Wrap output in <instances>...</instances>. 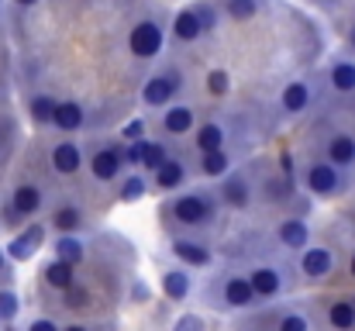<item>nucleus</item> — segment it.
Listing matches in <instances>:
<instances>
[{"label": "nucleus", "instance_id": "obj_15", "mask_svg": "<svg viewBox=\"0 0 355 331\" xmlns=\"http://www.w3.org/2000/svg\"><path fill=\"white\" fill-rule=\"evenodd\" d=\"M52 166H55V173H62V176H73V173L80 169V148H76L73 142H62V145H55V148H52Z\"/></svg>", "mask_w": 355, "mask_h": 331}, {"label": "nucleus", "instance_id": "obj_22", "mask_svg": "<svg viewBox=\"0 0 355 331\" xmlns=\"http://www.w3.org/2000/svg\"><path fill=\"white\" fill-rule=\"evenodd\" d=\"M311 104V90L304 87V83H290L286 90H283V110H290V114H300V110Z\"/></svg>", "mask_w": 355, "mask_h": 331}, {"label": "nucleus", "instance_id": "obj_31", "mask_svg": "<svg viewBox=\"0 0 355 331\" xmlns=\"http://www.w3.org/2000/svg\"><path fill=\"white\" fill-rule=\"evenodd\" d=\"M255 10H259V3H255V0H228V14L238 17V21L255 17Z\"/></svg>", "mask_w": 355, "mask_h": 331}, {"label": "nucleus", "instance_id": "obj_3", "mask_svg": "<svg viewBox=\"0 0 355 331\" xmlns=\"http://www.w3.org/2000/svg\"><path fill=\"white\" fill-rule=\"evenodd\" d=\"M128 49H131V56H138V59L159 56V49H162V28H159L155 21L135 24V28H131V38H128Z\"/></svg>", "mask_w": 355, "mask_h": 331}, {"label": "nucleus", "instance_id": "obj_35", "mask_svg": "<svg viewBox=\"0 0 355 331\" xmlns=\"http://www.w3.org/2000/svg\"><path fill=\"white\" fill-rule=\"evenodd\" d=\"M141 194H145V180H141V176L124 180V187H121V197H124V201H138Z\"/></svg>", "mask_w": 355, "mask_h": 331}, {"label": "nucleus", "instance_id": "obj_38", "mask_svg": "<svg viewBox=\"0 0 355 331\" xmlns=\"http://www.w3.org/2000/svg\"><path fill=\"white\" fill-rule=\"evenodd\" d=\"M66 294H69V307H83V304H87V294H83V290L73 287V290H66Z\"/></svg>", "mask_w": 355, "mask_h": 331}, {"label": "nucleus", "instance_id": "obj_13", "mask_svg": "<svg viewBox=\"0 0 355 331\" xmlns=\"http://www.w3.org/2000/svg\"><path fill=\"white\" fill-rule=\"evenodd\" d=\"M121 162H124V155H121L118 148H101V152L90 159V169H94L97 180H114L121 173Z\"/></svg>", "mask_w": 355, "mask_h": 331}, {"label": "nucleus", "instance_id": "obj_44", "mask_svg": "<svg viewBox=\"0 0 355 331\" xmlns=\"http://www.w3.org/2000/svg\"><path fill=\"white\" fill-rule=\"evenodd\" d=\"M3 266H7V259H3V252H0V273H3Z\"/></svg>", "mask_w": 355, "mask_h": 331}, {"label": "nucleus", "instance_id": "obj_7", "mask_svg": "<svg viewBox=\"0 0 355 331\" xmlns=\"http://www.w3.org/2000/svg\"><path fill=\"white\" fill-rule=\"evenodd\" d=\"M180 90V76L176 73H166V76H152L148 83H145V90H141V101L145 104H152V108H162V104H169L173 101V94Z\"/></svg>", "mask_w": 355, "mask_h": 331}, {"label": "nucleus", "instance_id": "obj_25", "mask_svg": "<svg viewBox=\"0 0 355 331\" xmlns=\"http://www.w3.org/2000/svg\"><path fill=\"white\" fill-rule=\"evenodd\" d=\"M221 145H225V131H221L218 124H204V128H200V135H197V148H200V155L218 152Z\"/></svg>", "mask_w": 355, "mask_h": 331}, {"label": "nucleus", "instance_id": "obj_43", "mask_svg": "<svg viewBox=\"0 0 355 331\" xmlns=\"http://www.w3.org/2000/svg\"><path fill=\"white\" fill-rule=\"evenodd\" d=\"M17 3H21V7H31V3H38V0H17Z\"/></svg>", "mask_w": 355, "mask_h": 331}, {"label": "nucleus", "instance_id": "obj_39", "mask_svg": "<svg viewBox=\"0 0 355 331\" xmlns=\"http://www.w3.org/2000/svg\"><path fill=\"white\" fill-rule=\"evenodd\" d=\"M28 331H59V328H55L49 318H38V321H31V328H28Z\"/></svg>", "mask_w": 355, "mask_h": 331}, {"label": "nucleus", "instance_id": "obj_18", "mask_svg": "<svg viewBox=\"0 0 355 331\" xmlns=\"http://www.w3.org/2000/svg\"><path fill=\"white\" fill-rule=\"evenodd\" d=\"M200 31H204V24H200L197 10H183V14L173 21V35H176V38H183V42H193V38H200Z\"/></svg>", "mask_w": 355, "mask_h": 331}, {"label": "nucleus", "instance_id": "obj_36", "mask_svg": "<svg viewBox=\"0 0 355 331\" xmlns=\"http://www.w3.org/2000/svg\"><path fill=\"white\" fill-rule=\"evenodd\" d=\"M173 331H204V321H200L197 314H183V318L173 325Z\"/></svg>", "mask_w": 355, "mask_h": 331}, {"label": "nucleus", "instance_id": "obj_30", "mask_svg": "<svg viewBox=\"0 0 355 331\" xmlns=\"http://www.w3.org/2000/svg\"><path fill=\"white\" fill-rule=\"evenodd\" d=\"M55 108H59V104H52L49 97H35V101H31V117H35V121H55Z\"/></svg>", "mask_w": 355, "mask_h": 331}, {"label": "nucleus", "instance_id": "obj_5", "mask_svg": "<svg viewBox=\"0 0 355 331\" xmlns=\"http://www.w3.org/2000/svg\"><path fill=\"white\" fill-rule=\"evenodd\" d=\"M259 297L248 283V276H225L221 280V307H232V311H241V307H252Z\"/></svg>", "mask_w": 355, "mask_h": 331}, {"label": "nucleus", "instance_id": "obj_10", "mask_svg": "<svg viewBox=\"0 0 355 331\" xmlns=\"http://www.w3.org/2000/svg\"><path fill=\"white\" fill-rule=\"evenodd\" d=\"M173 255L187 266H211V248L204 241H193V238H176L173 241Z\"/></svg>", "mask_w": 355, "mask_h": 331}, {"label": "nucleus", "instance_id": "obj_28", "mask_svg": "<svg viewBox=\"0 0 355 331\" xmlns=\"http://www.w3.org/2000/svg\"><path fill=\"white\" fill-rule=\"evenodd\" d=\"M55 255L66 259V262H80V259H83V241H76V238H69V235H59Z\"/></svg>", "mask_w": 355, "mask_h": 331}, {"label": "nucleus", "instance_id": "obj_46", "mask_svg": "<svg viewBox=\"0 0 355 331\" xmlns=\"http://www.w3.org/2000/svg\"><path fill=\"white\" fill-rule=\"evenodd\" d=\"M352 300H355V297H352Z\"/></svg>", "mask_w": 355, "mask_h": 331}, {"label": "nucleus", "instance_id": "obj_20", "mask_svg": "<svg viewBox=\"0 0 355 331\" xmlns=\"http://www.w3.org/2000/svg\"><path fill=\"white\" fill-rule=\"evenodd\" d=\"M183 176H187V169H183V162H176V159H169L159 173H155V183H159V190H176L180 183H183Z\"/></svg>", "mask_w": 355, "mask_h": 331}, {"label": "nucleus", "instance_id": "obj_11", "mask_svg": "<svg viewBox=\"0 0 355 331\" xmlns=\"http://www.w3.org/2000/svg\"><path fill=\"white\" fill-rule=\"evenodd\" d=\"M73 266L76 262H66V259H52L45 269H42V276H45V283L52 287V290H73L76 287V273H73Z\"/></svg>", "mask_w": 355, "mask_h": 331}, {"label": "nucleus", "instance_id": "obj_17", "mask_svg": "<svg viewBox=\"0 0 355 331\" xmlns=\"http://www.w3.org/2000/svg\"><path fill=\"white\" fill-rule=\"evenodd\" d=\"M221 201H225L228 207H248L252 190H248V183H245L241 176H228V183L221 187Z\"/></svg>", "mask_w": 355, "mask_h": 331}, {"label": "nucleus", "instance_id": "obj_29", "mask_svg": "<svg viewBox=\"0 0 355 331\" xmlns=\"http://www.w3.org/2000/svg\"><path fill=\"white\" fill-rule=\"evenodd\" d=\"M52 224L66 235V231H76V228L83 224V214H80L76 207H59V211L52 214Z\"/></svg>", "mask_w": 355, "mask_h": 331}, {"label": "nucleus", "instance_id": "obj_12", "mask_svg": "<svg viewBox=\"0 0 355 331\" xmlns=\"http://www.w3.org/2000/svg\"><path fill=\"white\" fill-rule=\"evenodd\" d=\"M276 238L283 241V248H307L311 245V228L300 218H286L276 228Z\"/></svg>", "mask_w": 355, "mask_h": 331}, {"label": "nucleus", "instance_id": "obj_37", "mask_svg": "<svg viewBox=\"0 0 355 331\" xmlns=\"http://www.w3.org/2000/svg\"><path fill=\"white\" fill-rule=\"evenodd\" d=\"M197 17H200L204 31H211V28H214V10H211V7H200V10H197Z\"/></svg>", "mask_w": 355, "mask_h": 331}, {"label": "nucleus", "instance_id": "obj_1", "mask_svg": "<svg viewBox=\"0 0 355 331\" xmlns=\"http://www.w3.org/2000/svg\"><path fill=\"white\" fill-rule=\"evenodd\" d=\"M173 218H176V224H183V228H204V224H211L214 211H211V201L204 194H183L173 204Z\"/></svg>", "mask_w": 355, "mask_h": 331}, {"label": "nucleus", "instance_id": "obj_42", "mask_svg": "<svg viewBox=\"0 0 355 331\" xmlns=\"http://www.w3.org/2000/svg\"><path fill=\"white\" fill-rule=\"evenodd\" d=\"M349 273H352V280H355V255L349 259Z\"/></svg>", "mask_w": 355, "mask_h": 331}, {"label": "nucleus", "instance_id": "obj_45", "mask_svg": "<svg viewBox=\"0 0 355 331\" xmlns=\"http://www.w3.org/2000/svg\"><path fill=\"white\" fill-rule=\"evenodd\" d=\"M349 42H352V49H355V28H352V35H349Z\"/></svg>", "mask_w": 355, "mask_h": 331}, {"label": "nucleus", "instance_id": "obj_9", "mask_svg": "<svg viewBox=\"0 0 355 331\" xmlns=\"http://www.w3.org/2000/svg\"><path fill=\"white\" fill-rule=\"evenodd\" d=\"M42 241H45V228H42V224H28V228L7 245V255L17 259V262H24V259H31V255L38 252Z\"/></svg>", "mask_w": 355, "mask_h": 331}, {"label": "nucleus", "instance_id": "obj_40", "mask_svg": "<svg viewBox=\"0 0 355 331\" xmlns=\"http://www.w3.org/2000/svg\"><path fill=\"white\" fill-rule=\"evenodd\" d=\"M141 128H145L141 121H131V124L124 128V138H138V135H141Z\"/></svg>", "mask_w": 355, "mask_h": 331}, {"label": "nucleus", "instance_id": "obj_33", "mask_svg": "<svg viewBox=\"0 0 355 331\" xmlns=\"http://www.w3.org/2000/svg\"><path fill=\"white\" fill-rule=\"evenodd\" d=\"M276 331H311V321L304 314H283Z\"/></svg>", "mask_w": 355, "mask_h": 331}, {"label": "nucleus", "instance_id": "obj_21", "mask_svg": "<svg viewBox=\"0 0 355 331\" xmlns=\"http://www.w3.org/2000/svg\"><path fill=\"white\" fill-rule=\"evenodd\" d=\"M162 128H166V131H173V135H183V131H190V128H193V110H190V108L166 110V117H162Z\"/></svg>", "mask_w": 355, "mask_h": 331}, {"label": "nucleus", "instance_id": "obj_26", "mask_svg": "<svg viewBox=\"0 0 355 331\" xmlns=\"http://www.w3.org/2000/svg\"><path fill=\"white\" fill-rule=\"evenodd\" d=\"M138 162H141L145 169H155V173H159L169 159H166L162 145H148V142H145V145H138Z\"/></svg>", "mask_w": 355, "mask_h": 331}, {"label": "nucleus", "instance_id": "obj_16", "mask_svg": "<svg viewBox=\"0 0 355 331\" xmlns=\"http://www.w3.org/2000/svg\"><path fill=\"white\" fill-rule=\"evenodd\" d=\"M328 162L335 166H355V138L352 135H335L328 142Z\"/></svg>", "mask_w": 355, "mask_h": 331}, {"label": "nucleus", "instance_id": "obj_32", "mask_svg": "<svg viewBox=\"0 0 355 331\" xmlns=\"http://www.w3.org/2000/svg\"><path fill=\"white\" fill-rule=\"evenodd\" d=\"M17 297L10 294V290H0V321H14L17 318Z\"/></svg>", "mask_w": 355, "mask_h": 331}, {"label": "nucleus", "instance_id": "obj_24", "mask_svg": "<svg viewBox=\"0 0 355 331\" xmlns=\"http://www.w3.org/2000/svg\"><path fill=\"white\" fill-rule=\"evenodd\" d=\"M331 87L338 94H352L355 90V62H335L331 69Z\"/></svg>", "mask_w": 355, "mask_h": 331}, {"label": "nucleus", "instance_id": "obj_41", "mask_svg": "<svg viewBox=\"0 0 355 331\" xmlns=\"http://www.w3.org/2000/svg\"><path fill=\"white\" fill-rule=\"evenodd\" d=\"M62 331H90L87 325H69V328H62Z\"/></svg>", "mask_w": 355, "mask_h": 331}, {"label": "nucleus", "instance_id": "obj_8", "mask_svg": "<svg viewBox=\"0 0 355 331\" xmlns=\"http://www.w3.org/2000/svg\"><path fill=\"white\" fill-rule=\"evenodd\" d=\"M248 283H252L255 297L272 300V297H279V290H283V273L272 269V266H255V269L248 273Z\"/></svg>", "mask_w": 355, "mask_h": 331}, {"label": "nucleus", "instance_id": "obj_34", "mask_svg": "<svg viewBox=\"0 0 355 331\" xmlns=\"http://www.w3.org/2000/svg\"><path fill=\"white\" fill-rule=\"evenodd\" d=\"M207 87H211V94H228V87H232V80H228V73L225 69H214L211 76H207Z\"/></svg>", "mask_w": 355, "mask_h": 331}, {"label": "nucleus", "instance_id": "obj_4", "mask_svg": "<svg viewBox=\"0 0 355 331\" xmlns=\"http://www.w3.org/2000/svg\"><path fill=\"white\" fill-rule=\"evenodd\" d=\"M304 183H307V190H311V194H318V197H335V194H338V187H342L335 162H311V166H307Z\"/></svg>", "mask_w": 355, "mask_h": 331}, {"label": "nucleus", "instance_id": "obj_2", "mask_svg": "<svg viewBox=\"0 0 355 331\" xmlns=\"http://www.w3.org/2000/svg\"><path fill=\"white\" fill-rule=\"evenodd\" d=\"M42 190L38 187H31V183H24V187H17L14 194H10V207H3V228H14V224H21L17 218H31V214H38L42 211Z\"/></svg>", "mask_w": 355, "mask_h": 331}, {"label": "nucleus", "instance_id": "obj_23", "mask_svg": "<svg viewBox=\"0 0 355 331\" xmlns=\"http://www.w3.org/2000/svg\"><path fill=\"white\" fill-rule=\"evenodd\" d=\"M55 124H59L62 131H76V128L83 124V108L73 104V101L59 104V108H55Z\"/></svg>", "mask_w": 355, "mask_h": 331}, {"label": "nucleus", "instance_id": "obj_19", "mask_svg": "<svg viewBox=\"0 0 355 331\" xmlns=\"http://www.w3.org/2000/svg\"><path fill=\"white\" fill-rule=\"evenodd\" d=\"M162 290H166V297L183 300V297L190 294V276H187L183 269H169V273L162 276Z\"/></svg>", "mask_w": 355, "mask_h": 331}, {"label": "nucleus", "instance_id": "obj_6", "mask_svg": "<svg viewBox=\"0 0 355 331\" xmlns=\"http://www.w3.org/2000/svg\"><path fill=\"white\" fill-rule=\"evenodd\" d=\"M331 269H335V255H331V248H321V245L304 248V255H300V273H304L307 280H324Z\"/></svg>", "mask_w": 355, "mask_h": 331}, {"label": "nucleus", "instance_id": "obj_14", "mask_svg": "<svg viewBox=\"0 0 355 331\" xmlns=\"http://www.w3.org/2000/svg\"><path fill=\"white\" fill-rule=\"evenodd\" d=\"M328 325L335 331H355V300H331L328 304Z\"/></svg>", "mask_w": 355, "mask_h": 331}, {"label": "nucleus", "instance_id": "obj_27", "mask_svg": "<svg viewBox=\"0 0 355 331\" xmlns=\"http://www.w3.org/2000/svg\"><path fill=\"white\" fill-rule=\"evenodd\" d=\"M228 166H232V162H228V152H221V148H218V152H207V155L200 159V169H204L207 176H225Z\"/></svg>", "mask_w": 355, "mask_h": 331}]
</instances>
